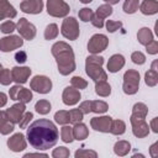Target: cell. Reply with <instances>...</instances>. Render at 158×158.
<instances>
[{
    "label": "cell",
    "instance_id": "1",
    "mask_svg": "<svg viewBox=\"0 0 158 158\" xmlns=\"http://www.w3.org/2000/svg\"><path fill=\"white\" fill-rule=\"evenodd\" d=\"M27 139L30 144L38 151L49 149L58 141V130L52 121L40 118L28 126Z\"/></svg>",
    "mask_w": 158,
    "mask_h": 158
},
{
    "label": "cell",
    "instance_id": "2",
    "mask_svg": "<svg viewBox=\"0 0 158 158\" xmlns=\"http://www.w3.org/2000/svg\"><path fill=\"white\" fill-rule=\"evenodd\" d=\"M52 54L54 56L58 65V70L62 75H68L73 70H75V60H74V52L73 48L63 42L59 41L52 46Z\"/></svg>",
    "mask_w": 158,
    "mask_h": 158
},
{
    "label": "cell",
    "instance_id": "3",
    "mask_svg": "<svg viewBox=\"0 0 158 158\" xmlns=\"http://www.w3.org/2000/svg\"><path fill=\"white\" fill-rule=\"evenodd\" d=\"M147 112H148V107L143 102H137L133 105L132 115H131V125H132L133 135L138 138H143L149 133L148 123L144 120Z\"/></svg>",
    "mask_w": 158,
    "mask_h": 158
},
{
    "label": "cell",
    "instance_id": "4",
    "mask_svg": "<svg viewBox=\"0 0 158 158\" xmlns=\"http://www.w3.org/2000/svg\"><path fill=\"white\" fill-rule=\"evenodd\" d=\"M102 64H104V58L100 57V56H95V54L89 56L86 58V60H85V70H86V74L95 83L107 79V74L102 69Z\"/></svg>",
    "mask_w": 158,
    "mask_h": 158
},
{
    "label": "cell",
    "instance_id": "5",
    "mask_svg": "<svg viewBox=\"0 0 158 158\" xmlns=\"http://www.w3.org/2000/svg\"><path fill=\"white\" fill-rule=\"evenodd\" d=\"M139 85V73L135 69H128L123 75V91L125 94H136Z\"/></svg>",
    "mask_w": 158,
    "mask_h": 158
},
{
    "label": "cell",
    "instance_id": "6",
    "mask_svg": "<svg viewBox=\"0 0 158 158\" xmlns=\"http://www.w3.org/2000/svg\"><path fill=\"white\" fill-rule=\"evenodd\" d=\"M70 7L64 0H47V12L53 17H64L69 14Z\"/></svg>",
    "mask_w": 158,
    "mask_h": 158
},
{
    "label": "cell",
    "instance_id": "7",
    "mask_svg": "<svg viewBox=\"0 0 158 158\" xmlns=\"http://www.w3.org/2000/svg\"><path fill=\"white\" fill-rule=\"evenodd\" d=\"M60 32H62V35L65 38H68L70 41H75L78 38V36H79V25H78V21L74 17H65L63 20Z\"/></svg>",
    "mask_w": 158,
    "mask_h": 158
},
{
    "label": "cell",
    "instance_id": "8",
    "mask_svg": "<svg viewBox=\"0 0 158 158\" xmlns=\"http://www.w3.org/2000/svg\"><path fill=\"white\" fill-rule=\"evenodd\" d=\"M109 44V40L105 35H101V33H96L94 35L90 40H89V43H88V51L93 54H96V53H100L102 51L106 49Z\"/></svg>",
    "mask_w": 158,
    "mask_h": 158
},
{
    "label": "cell",
    "instance_id": "9",
    "mask_svg": "<svg viewBox=\"0 0 158 158\" xmlns=\"http://www.w3.org/2000/svg\"><path fill=\"white\" fill-rule=\"evenodd\" d=\"M83 114H89V112H96V114H102V112H106L109 106L106 102L104 101H100V100H96V101H93V100H86V101H83L79 107H78Z\"/></svg>",
    "mask_w": 158,
    "mask_h": 158
},
{
    "label": "cell",
    "instance_id": "10",
    "mask_svg": "<svg viewBox=\"0 0 158 158\" xmlns=\"http://www.w3.org/2000/svg\"><path fill=\"white\" fill-rule=\"evenodd\" d=\"M30 85H31V89L32 90H35V91H37L40 94H47L52 89V81H51V79L47 78V77H44V75H36L31 80Z\"/></svg>",
    "mask_w": 158,
    "mask_h": 158
},
{
    "label": "cell",
    "instance_id": "11",
    "mask_svg": "<svg viewBox=\"0 0 158 158\" xmlns=\"http://www.w3.org/2000/svg\"><path fill=\"white\" fill-rule=\"evenodd\" d=\"M9 95H10V99L11 100H17L20 102H23V104H27L32 100V93L31 90L23 88V86H20V84L17 85H14L10 91H9Z\"/></svg>",
    "mask_w": 158,
    "mask_h": 158
},
{
    "label": "cell",
    "instance_id": "12",
    "mask_svg": "<svg viewBox=\"0 0 158 158\" xmlns=\"http://www.w3.org/2000/svg\"><path fill=\"white\" fill-rule=\"evenodd\" d=\"M112 14V7L110 4H104L101 6L98 7L96 12L91 17V23L98 27V28H101L104 26V19H106L107 16H110Z\"/></svg>",
    "mask_w": 158,
    "mask_h": 158
},
{
    "label": "cell",
    "instance_id": "13",
    "mask_svg": "<svg viewBox=\"0 0 158 158\" xmlns=\"http://www.w3.org/2000/svg\"><path fill=\"white\" fill-rule=\"evenodd\" d=\"M23 44V40L20 36H7L4 38H0V51L2 52H11L16 48H20Z\"/></svg>",
    "mask_w": 158,
    "mask_h": 158
},
{
    "label": "cell",
    "instance_id": "14",
    "mask_svg": "<svg viewBox=\"0 0 158 158\" xmlns=\"http://www.w3.org/2000/svg\"><path fill=\"white\" fill-rule=\"evenodd\" d=\"M16 30L19 31V33L25 38V40H33L36 36V27L35 25H32L31 22H28L26 19H20L17 25H16Z\"/></svg>",
    "mask_w": 158,
    "mask_h": 158
},
{
    "label": "cell",
    "instance_id": "15",
    "mask_svg": "<svg viewBox=\"0 0 158 158\" xmlns=\"http://www.w3.org/2000/svg\"><path fill=\"white\" fill-rule=\"evenodd\" d=\"M112 118L110 116H101V117H93L90 120V125L95 131L100 132H110Z\"/></svg>",
    "mask_w": 158,
    "mask_h": 158
},
{
    "label": "cell",
    "instance_id": "16",
    "mask_svg": "<svg viewBox=\"0 0 158 158\" xmlns=\"http://www.w3.org/2000/svg\"><path fill=\"white\" fill-rule=\"evenodd\" d=\"M31 74V69L28 67H14L11 69V78L17 84H25Z\"/></svg>",
    "mask_w": 158,
    "mask_h": 158
},
{
    "label": "cell",
    "instance_id": "17",
    "mask_svg": "<svg viewBox=\"0 0 158 158\" xmlns=\"http://www.w3.org/2000/svg\"><path fill=\"white\" fill-rule=\"evenodd\" d=\"M20 9L26 14H40L43 9L42 0H23L20 4Z\"/></svg>",
    "mask_w": 158,
    "mask_h": 158
},
{
    "label": "cell",
    "instance_id": "18",
    "mask_svg": "<svg viewBox=\"0 0 158 158\" xmlns=\"http://www.w3.org/2000/svg\"><path fill=\"white\" fill-rule=\"evenodd\" d=\"M7 147L12 152H20L26 148V139L22 133H15L7 139Z\"/></svg>",
    "mask_w": 158,
    "mask_h": 158
},
{
    "label": "cell",
    "instance_id": "19",
    "mask_svg": "<svg viewBox=\"0 0 158 158\" xmlns=\"http://www.w3.org/2000/svg\"><path fill=\"white\" fill-rule=\"evenodd\" d=\"M62 99L65 105H75L80 100V93L78 89H75L73 86H67L63 91Z\"/></svg>",
    "mask_w": 158,
    "mask_h": 158
},
{
    "label": "cell",
    "instance_id": "20",
    "mask_svg": "<svg viewBox=\"0 0 158 158\" xmlns=\"http://www.w3.org/2000/svg\"><path fill=\"white\" fill-rule=\"evenodd\" d=\"M25 104L23 102H19V104H15L12 105L10 109L6 110V115L7 117L14 122V123H19V121L21 120L22 115L25 114Z\"/></svg>",
    "mask_w": 158,
    "mask_h": 158
},
{
    "label": "cell",
    "instance_id": "21",
    "mask_svg": "<svg viewBox=\"0 0 158 158\" xmlns=\"http://www.w3.org/2000/svg\"><path fill=\"white\" fill-rule=\"evenodd\" d=\"M16 16L15 7L7 0H0V21L4 19H14Z\"/></svg>",
    "mask_w": 158,
    "mask_h": 158
},
{
    "label": "cell",
    "instance_id": "22",
    "mask_svg": "<svg viewBox=\"0 0 158 158\" xmlns=\"http://www.w3.org/2000/svg\"><path fill=\"white\" fill-rule=\"evenodd\" d=\"M15 128V123L7 117L6 111H0V133L9 135Z\"/></svg>",
    "mask_w": 158,
    "mask_h": 158
},
{
    "label": "cell",
    "instance_id": "23",
    "mask_svg": "<svg viewBox=\"0 0 158 158\" xmlns=\"http://www.w3.org/2000/svg\"><path fill=\"white\" fill-rule=\"evenodd\" d=\"M125 65V58L121 54H114L107 62V69L110 73H116L118 72L122 67Z\"/></svg>",
    "mask_w": 158,
    "mask_h": 158
},
{
    "label": "cell",
    "instance_id": "24",
    "mask_svg": "<svg viewBox=\"0 0 158 158\" xmlns=\"http://www.w3.org/2000/svg\"><path fill=\"white\" fill-rule=\"evenodd\" d=\"M157 64H158V62L154 60V62L152 63L151 69L144 74V81H146V84H147L148 86H154V85H157V83H158V70H157Z\"/></svg>",
    "mask_w": 158,
    "mask_h": 158
},
{
    "label": "cell",
    "instance_id": "25",
    "mask_svg": "<svg viewBox=\"0 0 158 158\" xmlns=\"http://www.w3.org/2000/svg\"><path fill=\"white\" fill-rule=\"evenodd\" d=\"M139 10L143 15H153L158 12V1L157 0H143L139 6Z\"/></svg>",
    "mask_w": 158,
    "mask_h": 158
},
{
    "label": "cell",
    "instance_id": "26",
    "mask_svg": "<svg viewBox=\"0 0 158 158\" xmlns=\"http://www.w3.org/2000/svg\"><path fill=\"white\" fill-rule=\"evenodd\" d=\"M88 136H89V131H88V128H86V126H85L84 123L78 122V123L74 125V127H73V137H74L75 139L83 141V139H85Z\"/></svg>",
    "mask_w": 158,
    "mask_h": 158
},
{
    "label": "cell",
    "instance_id": "27",
    "mask_svg": "<svg viewBox=\"0 0 158 158\" xmlns=\"http://www.w3.org/2000/svg\"><path fill=\"white\" fill-rule=\"evenodd\" d=\"M137 38H138V42L141 44L146 46L147 43H149L153 40V33L148 27H142L137 33Z\"/></svg>",
    "mask_w": 158,
    "mask_h": 158
},
{
    "label": "cell",
    "instance_id": "28",
    "mask_svg": "<svg viewBox=\"0 0 158 158\" xmlns=\"http://www.w3.org/2000/svg\"><path fill=\"white\" fill-rule=\"evenodd\" d=\"M95 93L100 96H109L111 94V86L110 84H107L106 80H101V81H96L95 85Z\"/></svg>",
    "mask_w": 158,
    "mask_h": 158
},
{
    "label": "cell",
    "instance_id": "29",
    "mask_svg": "<svg viewBox=\"0 0 158 158\" xmlns=\"http://www.w3.org/2000/svg\"><path fill=\"white\" fill-rule=\"evenodd\" d=\"M131 149V144L127 142V141H118L115 143L114 146V152L117 154V156H126Z\"/></svg>",
    "mask_w": 158,
    "mask_h": 158
},
{
    "label": "cell",
    "instance_id": "30",
    "mask_svg": "<svg viewBox=\"0 0 158 158\" xmlns=\"http://www.w3.org/2000/svg\"><path fill=\"white\" fill-rule=\"evenodd\" d=\"M126 131V125L122 120H115L111 122V127H110V132L114 135H122Z\"/></svg>",
    "mask_w": 158,
    "mask_h": 158
},
{
    "label": "cell",
    "instance_id": "31",
    "mask_svg": "<svg viewBox=\"0 0 158 158\" xmlns=\"http://www.w3.org/2000/svg\"><path fill=\"white\" fill-rule=\"evenodd\" d=\"M35 109H36V111H37L38 114L46 115V114H48V112L51 111V104H49L48 100H40V101L36 102Z\"/></svg>",
    "mask_w": 158,
    "mask_h": 158
},
{
    "label": "cell",
    "instance_id": "32",
    "mask_svg": "<svg viewBox=\"0 0 158 158\" xmlns=\"http://www.w3.org/2000/svg\"><path fill=\"white\" fill-rule=\"evenodd\" d=\"M60 136H62V141L65 143H70L73 142L74 137H73V127L70 126H63L60 128Z\"/></svg>",
    "mask_w": 158,
    "mask_h": 158
},
{
    "label": "cell",
    "instance_id": "33",
    "mask_svg": "<svg viewBox=\"0 0 158 158\" xmlns=\"http://www.w3.org/2000/svg\"><path fill=\"white\" fill-rule=\"evenodd\" d=\"M58 36V26L56 23H49L44 30V38L46 40H53Z\"/></svg>",
    "mask_w": 158,
    "mask_h": 158
},
{
    "label": "cell",
    "instance_id": "34",
    "mask_svg": "<svg viewBox=\"0 0 158 158\" xmlns=\"http://www.w3.org/2000/svg\"><path fill=\"white\" fill-rule=\"evenodd\" d=\"M139 1L138 0H126L123 4V11L126 14H133L138 10Z\"/></svg>",
    "mask_w": 158,
    "mask_h": 158
},
{
    "label": "cell",
    "instance_id": "35",
    "mask_svg": "<svg viewBox=\"0 0 158 158\" xmlns=\"http://www.w3.org/2000/svg\"><path fill=\"white\" fill-rule=\"evenodd\" d=\"M83 112L79 110V109H73L69 111V123H78V122H81L83 120Z\"/></svg>",
    "mask_w": 158,
    "mask_h": 158
},
{
    "label": "cell",
    "instance_id": "36",
    "mask_svg": "<svg viewBox=\"0 0 158 158\" xmlns=\"http://www.w3.org/2000/svg\"><path fill=\"white\" fill-rule=\"evenodd\" d=\"M54 120H56V122H58L60 125L69 123V111H64V110L57 111L54 115Z\"/></svg>",
    "mask_w": 158,
    "mask_h": 158
},
{
    "label": "cell",
    "instance_id": "37",
    "mask_svg": "<svg viewBox=\"0 0 158 158\" xmlns=\"http://www.w3.org/2000/svg\"><path fill=\"white\" fill-rule=\"evenodd\" d=\"M70 84L73 88L80 90V89H85L88 86V83L85 79H83L81 77H73L72 80H70Z\"/></svg>",
    "mask_w": 158,
    "mask_h": 158
},
{
    "label": "cell",
    "instance_id": "38",
    "mask_svg": "<svg viewBox=\"0 0 158 158\" xmlns=\"http://www.w3.org/2000/svg\"><path fill=\"white\" fill-rule=\"evenodd\" d=\"M12 81L10 69H0V83L2 85H9Z\"/></svg>",
    "mask_w": 158,
    "mask_h": 158
},
{
    "label": "cell",
    "instance_id": "39",
    "mask_svg": "<svg viewBox=\"0 0 158 158\" xmlns=\"http://www.w3.org/2000/svg\"><path fill=\"white\" fill-rule=\"evenodd\" d=\"M93 15H94V12H93V10L89 9V7H84V9H81V10L79 11V17H80V20L84 21V22L91 21Z\"/></svg>",
    "mask_w": 158,
    "mask_h": 158
},
{
    "label": "cell",
    "instance_id": "40",
    "mask_svg": "<svg viewBox=\"0 0 158 158\" xmlns=\"http://www.w3.org/2000/svg\"><path fill=\"white\" fill-rule=\"evenodd\" d=\"M69 154H70V152L65 147H58L52 152V156L54 158H67V157H69Z\"/></svg>",
    "mask_w": 158,
    "mask_h": 158
},
{
    "label": "cell",
    "instance_id": "41",
    "mask_svg": "<svg viewBox=\"0 0 158 158\" xmlns=\"http://www.w3.org/2000/svg\"><path fill=\"white\" fill-rule=\"evenodd\" d=\"M16 30V25L12 22V21H6V22H4L1 26H0V31L2 32V33H11L12 31H15Z\"/></svg>",
    "mask_w": 158,
    "mask_h": 158
},
{
    "label": "cell",
    "instance_id": "42",
    "mask_svg": "<svg viewBox=\"0 0 158 158\" xmlns=\"http://www.w3.org/2000/svg\"><path fill=\"white\" fill-rule=\"evenodd\" d=\"M122 27V22L120 21H112V20H107L106 21V30L109 32H115L116 30Z\"/></svg>",
    "mask_w": 158,
    "mask_h": 158
},
{
    "label": "cell",
    "instance_id": "43",
    "mask_svg": "<svg viewBox=\"0 0 158 158\" xmlns=\"http://www.w3.org/2000/svg\"><path fill=\"white\" fill-rule=\"evenodd\" d=\"M131 59H132V62L136 63V64H143V63L146 62V57H144V54H143L142 52H139V51L133 52L132 56H131Z\"/></svg>",
    "mask_w": 158,
    "mask_h": 158
},
{
    "label": "cell",
    "instance_id": "44",
    "mask_svg": "<svg viewBox=\"0 0 158 158\" xmlns=\"http://www.w3.org/2000/svg\"><path fill=\"white\" fill-rule=\"evenodd\" d=\"M75 157H77V158H81V157H93V158H96L98 154H96V152H94V151L79 149V151L75 152Z\"/></svg>",
    "mask_w": 158,
    "mask_h": 158
},
{
    "label": "cell",
    "instance_id": "45",
    "mask_svg": "<svg viewBox=\"0 0 158 158\" xmlns=\"http://www.w3.org/2000/svg\"><path fill=\"white\" fill-rule=\"evenodd\" d=\"M146 49L149 54H157L158 53V41L152 40L149 43L146 44Z\"/></svg>",
    "mask_w": 158,
    "mask_h": 158
},
{
    "label": "cell",
    "instance_id": "46",
    "mask_svg": "<svg viewBox=\"0 0 158 158\" xmlns=\"http://www.w3.org/2000/svg\"><path fill=\"white\" fill-rule=\"evenodd\" d=\"M32 117H33L32 112H26V114H23V115H22V117H21V120L19 121L20 127H21V128H26V127H27V125H28V122L31 121V118H32Z\"/></svg>",
    "mask_w": 158,
    "mask_h": 158
},
{
    "label": "cell",
    "instance_id": "47",
    "mask_svg": "<svg viewBox=\"0 0 158 158\" xmlns=\"http://www.w3.org/2000/svg\"><path fill=\"white\" fill-rule=\"evenodd\" d=\"M15 59H16V62H17V63H20V64L25 63V62H26V59H27V54H26V52H23V51L17 52V53L15 54Z\"/></svg>",
    "mask_w": 158,
    "mask_h": 158
},
{
    "label": "cell",
    "instance_id": "48",
    "mask_svg": "<svg viewBox=\"0 0 158 158\" xmlns=\"http://www.w3.org/2000/svg\"><path fill=\"white\" fill-rule=\"evenodd\" d=\"M149 153H151V156H152L153 158H157V157H158V142H156V143H153V144L151 146Z\"/></svg>",
    "mask_w": 158,
    "mask_h": 158
},
{
    "label": "cell",
    "instance_id": "49",
    "mask_svg": "<svg viewBox=\"0 0 158 158\" xmlns=\"http://www.w3.org/2000/svg\"><path fill=\"white\" fill-rule=\"evenodd\" d=\"M151 128L153 132H158V117H154L152 121H151Z\"/></svg>",
    "mask_w": 158,
    "mask_h": 158
},
{
    "label": "cell",
    "instance_id": "50",
    "mask_svg": "<svg viewBox=\"0 0 158 158\" xmlns=\"http://www.w3.org/2000/svg\"><path fill=\"white\" fill-rule=\"evenodd\" d=\"M25 158H28V157H48L47 154H44V153H27V154H25L23 156Z\"/></svg>",
    "mask_w": 158,
    "mask_h": 158
},
{
    "label": "cell",
    "instance_id": "51",
    "mask_svg": "<svg viewBox=\"0 0 158 158\" xmlns=\"http://www.w3.org/2000/svg\"><path fill=\"white\" fill-rule=\"evenodd\" d=\"M6 101H7L6 95H5L4 93H0V107H1V106H4V105L6 104Z\"/></svg>",
    "mask_w": 158,
    "mask_h": 158
},
{
    "label": "cell",
    "instance_id": "52",
    "mask_svg": "<svg viewBox=\"0 0 158 158\" xmlns=\"http://www.w3.org/2000/svg\"><path fill=\"white\" fill-rule=\"evenodd\" d=\"M104 1H106V2L110 4V5H114V4H117L120 0H104Z\"/></svg>",
    "mask_w": 158,
    "mask_h": 158
},
{
    "label": "cell",
    "instance_id": "53",
    "mask_svg": "<svg viewBox=\"0 0 158 158\" xmlns=\"http://www.w3.org/2000/svg\"><path fill=\"white\" fill-rule=\"evenodd\" d=\"M80 1H81L83 4H89V2H90V1H93V0H80Z\"/></svg>",
    "mask_w": 158,
    "mask_h": 158
},
{
    "label": "cell",
    "instance_id": "54",
    "mask_svg": "<svg viewBox=\"0 0 158 158\" xmlns=\"http://www.w3.org/2000/svg\"><path fill=\"white\" fill-rule=\"evenodd\" d=\"M0 69H1V64H0Z\"/></svg>",
    "mask_w": 158,
    "mask_h": 158
}]
</instances>
